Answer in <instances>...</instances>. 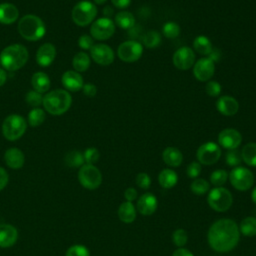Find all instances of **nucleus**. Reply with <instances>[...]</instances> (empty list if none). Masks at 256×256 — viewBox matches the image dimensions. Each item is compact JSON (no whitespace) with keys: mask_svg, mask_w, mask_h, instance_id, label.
I'll return each mask as SVG.
<instances>
[{"mask_svg":"<svg viewBox=\"0 0 256 256\" xmlns=\"http://www.w3.org/2000/svg\"><path fill=\"white\" fill-rule=\"evenodd\" d=\"M207 239L209 246L214 251L219 253L229 252L233 250L239 242V226L232 219H219L209 227Z\"/></svg>","mask_w":256,"mask_h":256,"instance_id":"1","label":"nucleus"},{"mask_svg":"<svg viewBox=\"0 0 256 256\" xmlns=\"http://www.w3.org/2000/svg\"><path fill=\"white\" fill-rule=\"evenodd\" d=\"M29 53L24 45L12 44L2 50L0 63L8 71H17L27 63Z\"/></svg>","mask_w":256,"mask_h":256,"instance_id":"2","label":"nucleus"},{"mask_svg":"<svg viewBox=\"0 0 256 256\" xmlns=\"http://www.w3.org/2000/svg\"><path fill=\"white\" fill-rule=\"evenodd\" d=\"M43 107L51 115H62L69 110L72 97L67 90L56 89L43 96Z\"/></svg>","mask_w":256,"mask_h":256,"instance_id":"3","label":"nucleus"},{"mask_svg":"<svg viewBox=\"0 0 256 256\" xmlns=\"http://www.w3.org/2000/svg\"><path fill=\"white\" fill-rule=\"evenodd\" d=\"M18 31L24 39L28 41H37L45 35L46 27L40 17L27 14L19 20Z\"/></svg>","mask_w":256,"mask_h":256,"instance_id":"4","label":"nucleus"},{"mask_svg":"<svg viewBox=\"0 0 256 256\" xmlns=\"http://www.w3.org/2000/svg\"><path fill=\"white\" fill-rule=\"evenodd\" d=\"M26 128V120L19 114L8 115L2 123V133L9 141H15L21 138L25 133Z\"/></svg>","mask_w":256,"mask_h":256,"instance_id":"5","label":"nucleus"},{"mask_svg":"<svg viewBox=\"0 0 256 256\" xmlns=\"http://www.w3.org/2000/svg\"><path fill=\"white\" fill-rule=\"evenodd\" d=\"M96 15V5L88 0H82L76 3L71 12L72 20L78 26H87L92 23Z\"/></svg>","mask_w":256,"mask_h":256,"instance_id":"6","label":"nucleus"},{"mask_svg":"<svg viewBox=\"0 0 256 256\" xmlns=\"http://www.w3.org/2000/svg\"><path fill=\"white\" fill-rule=\"evenodd\" d=\"M207 202L213 210L217 212H225L231 207L233 196L228 189L222 186L215 187L209 191Z\"/></svg>","mask_w":256,"mask_h":256,"instance_id":"7","label":"nucleus"},{"mask_svg":"<svg viewBox=\"0 0 256 256\" xmlns=\"http://www.w3.org/2000/svg\"><path fill=\"white\" fill-rule=\"evenodd\" d=\"M231 185L239 191L249 190L254 183V175L248 168L237 166L228 175Z\"/></svg>","mask_w":256,"mask_h":256,"instance_id":"8","label":"nucleus"},{"mask_svg":"<svg viewBox=\"0 0 256 256\" xmlns=\"http://www.w3.org/2000/svg\"><path fill=\"white\" fill-rule=\"evenodd\" d=\"M78 180L84 188L93 190L101 185L102 174L96 166L92 164H84L79 169Z\"/></svg>","mask_w":256,"mask_h":256,"instance_id":"9","label":"nucleus"},{"mask_svg":"<svg viewBox=\"0 0 256 256\" xmlns=\"http://www.w3.org/2000/svg\"><path fill=\"white\" fill-rule=\"evenodd\" d=\"M143 53V46L136 40H127L122 42L118 49L117 55L120 60L127 63H132L140 59Z\"/></svg>","mask_w":256,"mask_h":256,"instance_id":"10","label":"nucleus"},{"mask_svg":"<svg viewBox=\"0 0 256 256\" xmlns=\"http://www.w3.org/2000/svg\"><path fill=\"white\" fill-rule=\"evenodd\" d=\"M115 32V23L107 17L93 21L90 27V34L96 40H107Z\"/></svg>","mask_w":256,"mask_h":256,"instance_id":"11","label":"nucleus"},{"mask_svg":"<svg viewBox=\"0 0 256 256\" xmlns=\"http://www.w3.org/2000/svg\"><path fill=\"white\" fill-rule=\"evenodd\" d=\"M221 156L220 146L214 142H206L199 146L196 152L197 160L200 164H215Z\"/></svg>","mask_w":256,"mask_h":256,"instance_id":"12","label":"nucleus"},{"mask_svg":"<svg viewBox=\"0 0 256 256\" xmlns=\"http://www.w3.org/2000/svg\"><path fill=\"white\" fill-rule=\"evenodd\" d=\"M172 61L177 69L188 70L195 63V52L190 47H180L174 52Z\"/></svg>","mask_w":256,"mask_h":256,"instance_id":"13","label":"nucleus"},{"mask_svg":"<svg viewBox=\"0 0 256 256\" xmlns=\"http://www.w3.org/2000/svg\"><path fill=\"white\" fill-rule=\"evenodd\" d=\"M90 55L94 62L102 66L110 65L114 61V51L104 43L94 44L90 49Z\"/></svg>","mask_w":256,"mask_h":256,"instance_id":"14","label":"nucleus"},{"mask_svg":"<svg viewBox=\"0 0 256 256\" xmlns=\"http://www.w3.org/2000/svg\"><path fill=\"white\" fill-rule=\"evenodd\" d=\"M214 72L215 63L208 57H204L197 60L193 65V75L197 80L201 82L210 80Z\"/></svg>","mask_w":256,"mask_h":256,"instance_id":"15","label":"nucleus"},{"mask_svg":"<svg viewBox=\"0 0 256 256\" xmlns=\"http://www.w3.org/2000/svg\"><path fill=\"white\" fill-rule=\"evenodd\" d=\"M242 142V135L240 132L233 128L223 129L218 135V143L221 147L232 150L237 149Z\"/></svg>","mask_w":256,"mask_h":256,"instance_id":"16","label":"nucleus"},{"mask_svg":"<svg viewBox=\"0 0 256 256\" xmlns=\"http://www.w3.org/2000/svg\"><path fill=\"white\" fill-rule=\"evenodd\" d=\"M158 206V201L157 198L154 194L152 193H144L142 194L138 200H137V204H136V209L137 211L144 215V216H149L152 215Z\"/></svg>","mask_w":256,"mask_h":256,"instance_id":"17","label":"nucleus"},{"mask_svg":"<svg viewBox=\"0 0 256 256\" xmlns=\"http://www.w3.org/2000/svg\"><path fill=\"white\" fill-rule=\"evenodd\" d=\"M61 82L62 85L66 88V90L71 91V92H77L80 89H82L84 85V81L82 76L80 75L79 72L73 71V70H68L65 73H63L61 77Z\"/></svg>","mask_w":256,"mask_h":256,"instance_id":"18","label":"nucleus"},{"mask_svg":"<svg viewBox=\"0 0 256 256\" xmlns=\"http://www.w3.org/2000/svg\"><path fill=\"white\" fill-rule=\"evenodd\" d=\"M56 57V48L51 43H44L41 45L36 53V62L42 67L51 65Z\"/></svg>","mask_w":256,"mask_h":256,"instance_id":"19","label":"nucleus"},{"mask_svg":"<svg viewBox=\"0 0 256 256\" xmlns=\"http://www.w3.org/2000/svg\"><path fill=\"white\" fill-rule=\"evenodd\" d=\"M216 108L218 112L224 116H233L239 110V103L234 97L224 95L218 98L216 102Z\"/></svg>","mask_w":256,"mask_h":256,"instance_id":"20","label":"nucleus"},{"mask_svg":"<svg viewBox=\"0 0 256 256\" xmlns=\"http://www.w3.org/2000/svg\"><path fill=\"white\" fill-rule=\"evenodd\" d=\"M18 238L17 229L10 224H0V247L13 246Z\"/></svg>","mask_w":256,"mask_h":256,"instance_id":"21","label":"nucleus"},{"mask_svg":"<svg viewBox=\"0 0 256 256\" xmlns=\"http://www.w3.org/2000/svg\"><path fill=\"white\" fill-rule=\"evenodd\" d=\"M4 160L8 167L12 169H20L24 165L25 156L20 149L12 147L6 150L4 154Z\"/></svg>","mask_w":256,"mask_h":256,"instance_id":"22","label":"nucleus"},{"mask_svg":"<svg viewBox=\"0 0 256 256\" xmlns=\"http://www.w3.org/2000/svg\"><path fill=\"white\" fill-rule=\"evenodd\" d=\"M19 17L18 8L12 3H0V23L12 24Z\"/></svg>","mask_w":256,"mask_h":256,"instance_id":"23","label":"nucleus"},{"mask_svg":"<svg viewBox=\"0 0 256 256\" xmlns=\"http://www.w3.org/2000/svg\"><path fill=\"white\" fill-rule=\"evenodd\" d=\"M164 163L170 167H178L183 161L182 152L176 147H166L162 152Z\"/></svg>","mask_w":256,"mask_h":256,"instance_id":"24","label":"nucleus"},{"mask_svg":"<svg viewBox=\"0 0 256 256\" xmlns=\"http://www.w3.org/2000/svg\"><path fill=\"white\" fill-rule=\"evenodd\" d=\"M31 85L33 87V90L41 94L45 93L50 88V78L45 72H42V71L36 72L32 75Z\"/></svg>","mask_w":256,"mask_h":256,"instance_id":"25","label":"nucleus"},{"mask_svg":"<svg viewBox=\"0 0 256 256\" xmlns=\"http://www.w3.org/2000/svg\"><path fill=\"white\" fill-rule=\"evenodd\" d=\"M118 217L124 223H132L136 219V208L132 202L125 201L118 208Z\"/></svg>","mask_w":256,"mask_h":256,"instance_id":"26","label":"nucleus"},{"mask_svg":"<svg viewBox=\"0 0 256 256\" xmlns=\"http://www.w3.org/2000/svg\"><path fill=\"white\" fill-rule=\"evenodd\" d=\"M158 182L162 188L170 189L174 187L178 182L177 173L170 168L163 169L158 175Z\"/></svg>","mask_w":256,"mask_h":256,"instance_id":"27","label":"nucleus"},{"mask_svg":"<svg viewBox=\"0 0 256 256\" xmlns=\"http://www.w3.org/2000/svg\"><path fill=\"white\" fill-rule=\"evenodd\" d=\"M241 158L248 166L256 167V143L249 142L241 149Z\"/></svg>","mask_w":256,"mask_h":256,"instance_id":"28","label":"nucleus"},{"mask_svg":"<svg viewBox=\"0 0 256 256\" xmlns=\"http://www.w3.org/2000/svg\"><path fill=\"white\" fill-rule=\"evenodd\" d=\"M116 25L122 29H130L135 25V17L129 11H120L115 15Z\"/></svg>","mask_w":256,"mask_h":256,"instance_id":"29","label":"nucleus"},{"mask_svg":"<svg viewBox=\"0 0 256 256\" xmlns=\"http://www.w3.org/2000/svg\"><path fill=\"white\" fill-rule=\"evenodd\" d=\"M193 48L197 53L208 56V54L211 52L213 47L208 37L204 35H199L193 40Z\"/></svg>","mask_w":256,"mask_h":256,"instance_id":"30","label":"nucleus"},{"mask_svg":"<svg viewBox=\"0 0 256 256\" xmlns=\"http://www.w3.org/2000/svg\"><path fill=\"white\" fill-rule=\"evenodd\" d=\"M90 57L85 52H78L74 55L72 59V66L77 72H84L90 66Z\"/></svg>","mask_w":256,"mask_h":256,"instance_id":"31","label":"nucleus"},{"mask_svg":"<svg viewBox=\"0 0 256 256\" xmlns=\"http://www.w3.org/2000/svg\"><path fill=\"white\" fill-rule=\"evenodd\" d=\"M239 231L244 236L252 237L256 235V217L248 216L242 219L239 225Z\"/></svg>","mask_w":256,"mask_h":256,"instance_id":"32","label":"nucleus"},{"mask_svg":"<svg viewBox=\"0 0 256 256\" xmlns=\"http://www.w3.org/2000/svg\"><path fill=\"white\" fill-rule=\"evenodd\" d=\"M65 163L67 166L72 167V168H78L84 165V156L83 153H81L80 151L77 150H73V151H69L66 155H65Z\"/></svg>","mask_w":256,"mask_h":256,"instance_id":"33","label":"nucleus"},{"mask_svg":"<svg viewBox=\"0 0 256 256\" xmlns=\"http://www.w3.org/2000/svg\"><path fill=\"white\" fill-rule=\"evenodd\" d=\"M161 35L159 32L151 30L142 35V42L147 48H155L161 44Z\"/></svg>","mask_w":256,"mask_h":256,"instance_id":"34","label":"nucleus"},{"mask_svg":"<svg viewBox=\"0 0 256 256\" xmlns=\"http://www.w3.org/2000/svg\"><path fill=\"white\" fill-rule=\"evenodd\" d=\"M45 118L46 115L43 109L38 107L34 108L28 113V124L32 127L40 126L45 121Z\"/></svg>","mask_w":256,"mask_h":256,"instance_id":"35","label":"nucleus"},{"mask_svg":"<svg viewBox=\"0 0 256 256\" xmlns=\"http://www.w3.org/2000/svg\"><path fill=\"white\" fill-rule=\"evenodd\" d=\"M192 193L196 195H204L210 190V184L203 178H195L190 185Z\"/></svg>","mask_w":256,"mask_h":256,"instance_id":"36","label":"nucleus"},{"mask_svg":"<svg viewBox=\"0 0 256 256\" xmlns=\"http://www.w3.org/2000/svg\"><path fill=\"white\" fill-rule=\"evenodd\" d=\"M228 180V173L224 169H217L214 170L210 174V182L212 185L216 187H220L226 183Z\"/></svg>","mask_w":256,"mask_h":256,"instance_id":"37","label":"nucleus"},{"mask_svg":"<svg viewBox=\"0 0 256 256\" xmlns=\"http://www.w3.org/2000/svg\"><path fill=\"white\" fill-rule=\"evenodd\" d=\"M162 32L166 38H176L180 34V26L175 22L169 21L163 25Z\"/></svg>","mask_w":256,"mask_h":256,"instance_id":"38","label":"nucleus"},{"mask_svg":"<svg viewBox=\"0 0 256 256\" xmlns=\"http://www.w3.org/2000/svg\"><path fill=\"white\" fill-rule=\"evenodd\" d=\"M225 162L231 167H237L242 162L241 152L238 149L229 150L225 155Z\"/></svg>","mask_w":256,"mask_h":256,"instance_id":"39","label":"nucleus"},{"mask_svg":"<svg viewBox=\"0 0 256 256\" xmlns=\"http://www.w3.org/2000/svg\"><path fill=\"white\" fill-rule=\"evenodd\" d=\"M172 241L179 248L185 246L187 241H188V234H187V232L184 229H182V228L176 229L173 232V234H172Z\"/></svg>","mask_w":256,"mask_h":256,"instance_id":"40","label":"nucleus"},{"mask_svg":"<svg viewBox=\"0 0 256 256\" xmlns=\"http://www.w3.org/2000/svg\"><path fill=\"white\" fill-rule=\"evenodd\" d=\"M25 99H26V102L30 105V106H33V107H38L39 105L42 104L43 102V96L41 93L35 91V90H30L27 92L26 96H25Z\"/></svg>","mask_w":256,"mask_h":256,"instance_id":"41","label":"nucleus"},{"mask_svg":"<svg viewBox=\"0 0 256 256\" xmlns=\"http://www.w3.org/2000/svg\"><path fill=\"white\" fill-rule=\"evenodd\" d=\"M66 256H90V252L86 246L76 244L68 248Z\"/></svg>","mask_w":256,"mask_h":256,"instance_id":"42","label":"nucleus"},{"mask_svg":"<svg viewBox=\"0 0 256 256\" xmlns=\"http://www.w3.org/2000/svg\"><path fill=\"white\" fill-rule=\"evenodd\" d=\"M83 156H84V160H85L86 164H92V165H94V163H96V162L99 160L100 153H99V151H98L97 148H95V147H90V148H87V149L84 151Z\"/></svg>","mask_w":256,"mask_h":256,"instance_id":"43","label":"nucleus"},{"mask_svg":"<svg viewBox=\"0 0 256 256\" xmlns=\"http://www.w3.org/2000/svg\"><path fill=\"white\" fill-rule=\"evenodd\" d=\"M205 91H206L207 95H209L211 97H217L220 95V93L222 91V87L219 82L210 80L207 82V84L205 86Z\"/></svg>","mask_w":256,"mask_h":256,"instance_id":"44","label":"nucleus"},{"mask_svg":"<svg viewBox=\"0 0 256 256\" xmlns=\"http://www.w3.org/2000/svg\"><path fill=\"white\" fill-rule=\"evenodd\" d=\"M135 181H136L137 186L140 187L141 189H144V190L148 189V188L150 187V185H151V178H150V176H149L147 173H145V172L138 173L137 176H136Z\"/></svg>","mask_w":256,"mask_h":256,"instance_id":"45","label":"nucleus"},{"mask_svg":"<svg viewBox=\"0 0 256 256\" xmlns=\"http://www.w3.org/2000/svg\"><path fill=\"white\" fill-rule=\"evenodd\" d=\"M201 170H202L201 164H200L198 161H193V162H191V163L187 166L186 173H187L188 177L195 179V178H198V176H199L200 173H201Z\"/></svg>","mask_w":256,"mask_h":256,"instance_id":"46","label":"nucleus"},{"mask_svg":"<svg viewBox=\"0 0 256 256\" xmlns=\"http://www.w3.org/2000/svg\"><path fill=\"white\" fill-rule=\"evenodd\" d=\"M93 45H94V41L90 35L83 34L78 39V46L83 50H90L93 47Z\"/></svg>","mask_w":256,"mask_h":256,"instance_id":"47","label":"nucleus"},{"mask_svg":"<svg viewBox=\"0 0 256 256\" xmlns=\"http://www.w3.org/2000/svg\"><path fill=\"white\" fill-rule=\"evenodd\" d=\"M82 91L84 95L88 97H94L97 93V87L93 83H86L82 87Z\"/></svg>","mask_w":256,"mask_h":256,"instance_id":"48","label":"nucleus"},{"mask_svg":"<svg viewBox=\"0 0 256 256\" xmlns=\"http://www.w3.org/2000/svg\"><path fill=\"white\" fill-rule=\"evenodd\" d=\"M124 197H125V199H126L127 201L133 202V201L136 200L137 197H138L137 190H136L135 188H133V187L127 188V189L125 190V192H124Z\"/></svg>","mask_w":256,"mask_h":256,"instance_id":"49","label":"nucleus"},{"mask_svg":"<svg viewBox=\"0 0 256 256\" xmlns=\"http://www.w3.org/2000/svg\"><path fill=\"white\" fill-rule=\"evenodd\" d=\"M9 177L6 170L2 167H0V190L4 189L8 183Z\"/></svg>","mask_w":256,"mask_h":256,"instance_id":"50","label":"nucleus"},{"mask_svg":"<svg viewBox=\"0 0 256 256\" xmlns=\"http://www.w3.org/2000/svg\"><path fill=\"white\" fill-rule=\"evenodd\" d=\"M207 57H208L209 59H211V60L215 63V62L219 61V59H220V57H221V52H220L219 49L213 47L212 50H211V52L208 54Z\"/></svg>","mask_w":256,"mask_h":256,"instance_id":"51","label":"nucleus"},{"mask_svg":"<svg viewBox=\"0 0 256 256\" xmlns=\"http://www.w3.org/2000/svg\"><path fill=\"white\" fill-rule=\"evenodd\" d=\"M111 2L115 7L119 9H124L130 5L131 0H111Z\"/></svg>","mask_w":256,"mask_h":256,"instance_id":"52","label":"nucleus"},{"mask_svg":"<svg viewBox=\"0 0 256 256\" xmlns=\"http://www.w3.org/2000/svg\"><path fill=\"white\" fill-rule=\"evenodd\" d=\"M172 256H194V255H193V253H192L191 251H189L188 249L183 248V247H180V248L176 249V250L173 252Z\"/></svg>","mask_w":256,"mask_h":256,"instance_id":"53","label":"nucleus"},{"mask_svg":"<svg viewBox=\"0 0 256 256\" xmlns=\"http://www.w3.org/2000/svg\"><path fill=\"white\" fill-rule=\"evenodd\" d=\"M128 34L130 35L131 38L139 37V35L141 34V29H140V27H137L136 25H134L133 27L128 29Z\"/></svg>","mask_w":256,"mask_h":256,"instance_id":"54","label":"nucleus"},{"mask_svg":"<svg viewBox=\"0 0 256 256\" xmlns=\"http://www.w3.org/2000/svg\"><path fill=\"white\" fill-rule=\"evenodd\" d=\"M7 80V73L3 68H0V87L5 84Z\"/></svg>","mask_w":256,"mask_h":256,"instance_id":"55","label":"nucleus"},{"mask_svg":"<svg viewBox=\"0 0 256 256\" xmlns=\"http://www.w3.org/2000/svg\"><path fill=\"white\" fill-rule=\"evenodd\" d=\"M103 14H104L105 17L110 18V16L113 14V9H112L110 6H106V7L103 9Z\"/></svg>","mask_w":256,"mask_h":256,"instance_id":"56","label":"nucleus"},{"mask_svg":"<svg viewBox=\"0 0 256 256\" xmlns=\"http://www.w3.org/2000/svg\"><path fill=\"white\" fill-rule=\"evenodd\" d=\"M251 199H252L253 203L256 205V187H254L251 192Z\"/></svg>","mask_w":256,"mask_h":256,"instance_id":"57","label":"nucleus"},{"mask_svg":"<svg viewBox=\"0 0 256 256\" xmlns=\"http://www.w3.org/2000/svg\"><path fill=\"white\" fill-rule=\"evenodd\" d=\"M95 4H98V5H101V4H104L107 0H93Z\"/></svg>","mask_w":256,"mask_h":256,"instance_id":"58","label":"nucleus"}]
</instances>
